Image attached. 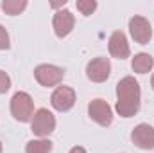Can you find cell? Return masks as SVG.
I'll return each instance as SVG.
<instances>
[{
  "label": "cell",
  "mask_w": 154,
  "mask_h": 153,
  "mask_svg": "<svg viewBox=\"0 0 154 153\" xmlns=\"http://www.w3.org/2000/svg\"><path fill=\"white\" fill-rule=\"evenodd\" d=\"M140 105H142L140 83L133 76L122 77L116 83V114L120 117H125V119L134 117L140 112Z\"/></svg>",
  "instance_id": "obj_1"
},
{
  "label": "cell",
  "mask_w": 154,
  "mask_h": 153,
  "mask_svg": "<svg viewBox=\"0 0 154 153\" xmlns=\"http://www.w3.org/2000/svg\"><path fill=\"white\" fill-rule=\"evenodd\" d=\"M11 115L18 121V122H31L32 115H34V101L27 92H16L11 97Z\"/></svg>",
  "instance_id": "obj_2"
},
{
  "label": "cell",
  "mask_w": 154,
  "mask_h": 153,
  "mask_svg": "<svg viewBox=\"0 0 154 153\" xmlns=\"http://www.w3.org/2000/svg\"><path fill=\"white\" fill-rule=\"evenodd\" d=\"M56 130V117L48 108H39L34 112L31 121V132L39 139H47Z\"/></svg>",
  "instance_id": "obj_3"
},
{
  "label": "cell",
  "mask_w": 154,
  "mask_h": 153,
  "mask_svg": "<svg viewBox=\"0 0 154 153\" xmlns=\"http://www.w3.org/2000/svg\"><path fill=\"white\" fill-rule=\"evenodd\" d=\"M34 77L41 86H57L65 77V69L50 63H41L34 69Z\"/></svg>",
  "instance_id": "obj_4"
},
{
  "label": "cell",
  "mask_w": 154,
  "mask_h": 153,
  "mask_svg": "<svg viewBox=\"0 0 154 153\" xmlns=\"http://www.w3.org/2000/svg\"><path fill=\"white\" fill-rule=\"evenodd\" d=\"M50 105L57 112H70L75 105V90L72 86H56L50 96Z\"/></svg>",
  "instance_id": "obj_5"
},
{
  "label": "cell",
  "mask_w": 154,
  "mask_h": 153,
  "mask_svg": "<svg viewBox=\"0 0 154 153\" xmlns=\"http://www.w3.org/2000/svg\"><path fill=\"white\" fill-rule=\"evenodd\" d=\"M88 115L93 122H97L102 128L111 126L113 122V110L104 99H93L88 103Z\"/></svg>",
  "instance_id": "obj_6"
},
{
  "label": "cell",
  "mask_w": 154,
  "mask_h": 153,
  "mask_svg": "<svg viewBox=\"0 0 154 153\" xmlns=\"http://www.w3.org/2000/svg\"><path fill=\"white\" fill-rule=\"evenodd\" d=\"M109 74H111L109 58L99 56V58H93L91 61H88V65H86V76L93 83H104V81H108Z\"/></svg>",
  "instance_id": "obj_7"
},
{
  "label": "cell",
  "mask_w": 154,
  "mask_h": 153,
  "mask_svg": "<svg viewBox=\"0 0 154 153\" xmlns=\"http://www.w3.org/2000/svg\"><path fill=\"white\" fill-rule=\"evenodd\" d=\"M129 33H131V38L140 45H147L152 38V27H151L149 20L143 16H138V15H134L129 20Z\"/></svg>",
  "instance_id": "obj_8"
},
{
  "label": "cell",
  "mask_w": 154,
  "mask_h": 153,
  "mask_svg": "<svg viewBox=\"0 0 154 153\" xmlns=\"http://www.w3.org/2000/svg\"><path fill=\"white\" fill-rule=\"evenodd\" d=\"M74 25H75V16L68 9L57 11L52 18V27H54V33L57 38H66L74 31Z\"/></svg>",
  "instance_id": "obj_9"
},
{
  "label": "cell",
  "mask_w": 154,
  "mask_h": 153,
  "mask_svg": "<svg viewBox=\"0 0 154 153\" xmlns=\"http://www.w3.org/2000/svg\"><path fill=\"white\" fill-rule=\"evenodd\" d=\"M131 141L140 150H154V128L147 122H142L133 128Z\"/></svg>",
  "instance_id": "obj_10"
},
{
  "label": "cell",
  "mask_w": 154,
  "mask_h": 153,
  "mask_svg": "<svg viewBox=\"0 0 154 153\" xmlns=\"http://www.w3.org/2000/svg\"><path fill=\"white\" fill-rule=\"evenodd\" d=\"M108 49H109V54H111L113 58H116V60H125V58H129V54H131L127 38H125V34H124L122 31L111 33L109 41H108Z\"/></svg>",
  "instance_id": "obj_11"
},
{
  "label": "cell",
  "mask_w": 154,
  "mask_h": 153,
  "mask_svg": "<svg viewBox=\"0 0 154 153\" xmlns=\"http://www.w3.org/2000/svg\"><path fill=\"white\" fill-rule=\"evenodd\" d=\"M131 67H133V70H134L136 74H147V72L152 70L154 58L151 54H147V52H140V54H136V56L133 58Z\"/></svg>",
  "instance_id": "obj_12"
},
{
  "label": "cell",
  "mask_w": 154,
  "mask_h": 153,
  "mask_svg": "<svg viewBox=\"0 0 154 153\" xmlns=\"http://www.w3.org/2000/svg\"><path fill=\"white\" fill-rule=\"evenodd\" d=\"M52 141L50 139H32L25 144V153H50Z\"/></svg>",
  "instance_id": "obj_13"
},
{
  "label": "cell",
  "mask_w": 154,
  "mask_h": 153,
  "mask_svg": "<svg viewBox=\"0 0 154 153\" xmlns=\"http://www.w3.org/2000/svg\"><path fill=\"white\" fill-rule=\"evenodd\" d=\"M0 7H2V11H4L5 15L16 16V15H20V13L27 7V0H4V2L0 4Z\"/></svg>",
  "instance_id": "obj_14"
},
{
  "label": "cell",
  "mask_w": 154,
  "mask_h": 153,
  "mask_svg": "<svg viewBox=\"0 0 154 153\" xmlns=\"http://www.w3.org/2000/svg\"><path fill=\"white\" fill-rule=\"evenodd\" d=\"M75 7L81 11V15L90 16V15L97 9V2H95V0H77Z\"/></svg>",
  "instance_id": "obj_15"
},
{
  "label": "cell",
  "mask_w": 154,
  "mask_h": 153,
  "mask_svg": "<svg viewBox=\"0 0 154 153\" xmlns=\"http://www.w3.org/2000/svg\"><path fill=\"white\" fill-rule=\"evenodd\" d=\"M11 47V41H9V33L4 25H0V50H7Z\"/></svg>",
  "instance_id": "obj_16"
},
{
  "label": "cell",
  "mask_w": 154,
  "mask_h": 153,
  "mask_svg": "<svg viewBox=\"0 0 154 153\" xmlns=\"http://www.w3.org/2000/svg\"><path fill=\"white\" fill-rule=\"evenodd\" d=\"M9 88H11V77L7 72L0 70V94H5Z\"/></svg>",
  "instance_id": "obj_17"
},
{
  "label": "cell",
  "mask_w": 154,
  "mask_h": 153,
  "mask_svg": "<svg viewBox=\"0 0 154 153\" xmlns=\"http://www.w3.org/2000/svg\"><path fill=\"white\" fill-rule=\"evenodd\" d=\"M68 153H88V151H86L82 146H74V148H72V150H70Z\"/></svg>",
  "instance_id": "obj_18"
},
{
  "label": "cell",
  "mask_w": 154,
  "mask_h": 153,
  "mask_svg": "<svg viewBox=\"0 0 154 153\" xmlns=\"http://www.w3.org/2000/svg\"><path fill=\"white\" fill-rule=\"evenodd\" d=\"M63 5H66V0H61V2H52V4H50V7H54V9H56V7H63Z\"/></svg>",
  "instance_id": "obj_19"
},
{
  "label": "cell",
  "mask_w": 154,
  "mask_h": 153,
  "mask_svg": "<svg viewBox=\"0 0 154 153\" xmlns=\"http://www.w3.org/2000/svg\"><path fill=\"white\" fill-rule=\"evenodd\" d=\"M151 86H152V90H154V74H152V77H151Z\"/></svg>",
  "instance_id": "obj_20"
},
{
  "label": "cell",
  "mask_w": 154,
  "mask_h": 153,
  "mask_svg": "<svg viewBox=\"0 0 154 153\" xmlns=\"http://www.w3.org/2000/svg\"><path fill=\"white\" fill-rule=\"evenodd\" d=\"M0 153H2V142H0Z\"/></svg>",
  "instance_id": "obj_21"
}]
</instances>
